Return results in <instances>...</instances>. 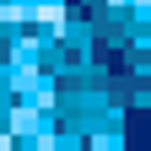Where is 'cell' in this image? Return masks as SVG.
<instances>
[{"mask_svg": "<svg viewBox=\"0 0 151 151\" xmlns=\"http://www.w3.org/2000/svg\"><path fill=\"white\" fill-rule=\"evenodd\" d=\"M124 135H129V146H135V151H146V146H151V108L124 103Z\"/></svg>", "mask_w": 151, "mask_h": 151, "instance_id": "obj_1", "label": "cell"}]
</instances>
